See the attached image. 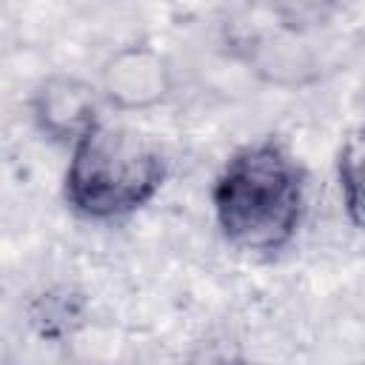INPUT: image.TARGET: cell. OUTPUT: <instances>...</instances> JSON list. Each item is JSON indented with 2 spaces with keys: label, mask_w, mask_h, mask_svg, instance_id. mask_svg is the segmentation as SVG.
<instances>
[{
  "label": "cell",
  "mask_w": 365,
  "mask_h": 365,
  "mask_svg": "<svg viewBox=\"0 0 365 365\" xmlns=\"http://www.w3.org/2000/svg\"><path fill=\"white\" fill-rule=\"evenodd\" d=\"M100 94L117 111L154 108L171 94V68L151 46H123L103 63Z\"/></svg>",
  "instance_id": "3"
},
{
  "label": "cell",
  "mask_w": 365,
  "mask_h": 365,
  "mask_svg": "<svg viewBox=\"0 0 365 365\" xmlns=\"http://www.w3.org/2000/svg\"><path fill=\"white\" fill-rule=\"evenodd\" d=\"M336 180L348 220L365 228V125L354 128L339 145Z\"/></svg>",
  "instance_id": "5"
},
{
  "label": "cell",
  "mask_w": 365,
  "mask_h": 365,
  "mask_svg": "<svg viewBox=\"0 0 365 365\" xmlns=\"http://www.w3.org/2000/svg\"><path fill=\"white\" fill-rule=\"evenodd\" d=\"M100 97L103 94L80 77L51 74L31 91L29 111L46 140L71 145L100 120Z\"/></svg>",
  "instance_id": "4"
},
{
  "label": "cell",
  "mask_w": 365,
  "mask_h": 365,
  "mask_svg": "<svg viewBox=\"0 0 365 365\" xmlns=\"http://www.w3.org/2000/svg\"><path fill=\"white\" fill-rule=\"evenodd\" d=\"M211 205L222 237L242 251L285 248L302 220L305 177L274 140L242 145L220 168Z\"/></svg>",
  "instance_id": "1"
},
{
  "label": "cell",
  "mask_w": 365,
  "mask_h": 365,
  "mask_svg": "<svg viewBox=\"0 0 365 365\" xmlns=\"http://www.w3.org/2000/svg\"><path fill=\"white\" fill-rule=\"evenodd\" d=\"M74 317H77V314L71 311L68 299H66V297H51V294L43 297V299H40V308L34 311V322L40 325L43 336H46V334L54 336L57 328H60V331H68V325H71Z\"/></svg>",
  "instance_id": "6"
},
{
  "label": "cell",
  "mask_w": 365,
  "mask_h": 365,
  "mask_svg": "<svg viewBox=\"0 0 365 365\" xmlns=\"http://www.w3.org/2000/svg\"><path fill=\"white\" fill-rule=\"evenodd\" d=\"M163 180L165 157L148 134L97 120L71 143L63 197L86 220H120L151 202Z\"/></svg>",
  "instance_id": "2"
}]
</instances>
